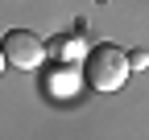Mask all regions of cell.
Instances as JSON below:
<instances>
[{
  "label": "cell",
  "mask_w": 149,
  "mask_h": 140,
  "mask_svg": "<svg viewBox=\"0 0 149 140\" xmlns=\"http://www.w3.org/2000/svg\"><path fill=\"white\" fill-rule=\"evenodd\" d=\"M46 49H50L54 58H62V62H79V58H87V45H83L79 37H54Z\"/></svg>",
  "instance_id": "cell-3"
},
{
  "label": "cell",
  "mask_w": 149,
  "mask_h": 140,
  "mask_svg": "<svg viewBox=\"0 0 149 140\" xmlns=\"http://www.w3.org/2000/svg\"><path fill=\"white\" fill-rule=\"evenodd\" d=\"M83 78L95 86V91H116V86L128 82V54L120 45H91L87 49V58H83Z\"/></svg>",
  "instance_id": "cell-1"
},
{
  "label": "cell",
  "mask_w": 149,
  "mask_h": 140,
  "mask_svg": "<svg viewBox=\"0 0 149 140\" xmlns=\"http://www.w3.org/2000/svg\"><path fill=\"white\" fill-rule=\"evenodd\" d=\"M0 49H4V58L17 70H37V66L46 62V54H50V49L42 45V37L29 33V29H8V37L0 41Z\"/></svg>",
  "instance_id": "cell-2"
},
{
  "label": "cell",
  "mask_w": 149,
  "mask_h": 140,
  "mask_svg": "<svg viewBox=\"0 0 149 140\" xmlns=\"http://www.w3.org/2000/svg\"><path fill=\"white\" fill-rule=\"evenodd\" d=\"M0 70H4V49H0Z\"/></svg>",
  "instance_id": "cell-5"
},
{
  "label": "cell",
  "mask_w": 149,
  "mask_h": 140,
  "mask_svg": "<svg viewBox=\"0 0 149 140\" xmlns=\"http://www.w3.org/2000/svg\"><path fill=\"white\" fill-rule=\"evenodd\" d=\"M149 66V54L145 49H133V54H128V70H145Z\"/></svg>",
  "instance_id": "cell-4"
}]
</instances>
